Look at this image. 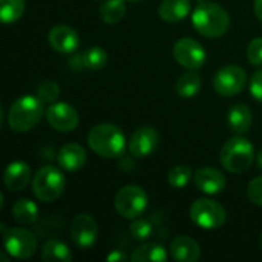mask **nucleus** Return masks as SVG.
I'll return each instance as SVG.
<instances>
[{"mask_svg": "<svg viewBox=\"0 0 262 262\" xmlns=\"http://www.w3.org/2000/svg\"><path fill=\"white\" fill-rule=\"evenodd\" d=\"M107 52L100 48V46H92L89 48L88 51H84L81 54V63L84 68L91 69V71H98V69H103L106 64H107Z\"/></svg>", "mask_w": 262, "mask_h": 262, "instance_id": "nucleus-27", "label": "nucleus"}, {"mask_svg": "<svg viewBox=\"0 0 262 262\" xmlns=\"http://www.w3.org/2000/svg\"><path fill=\"white\" fill-rule=\"evenodd\" d=\"M170 255L178 262H196L201 258V249L193 238L181 235L172 239Z\"/></svg>", "mask_w": 262, "mask_h": 262, "instance_id": "nucleus-18", "label": "nucleus"}, {"mask_svg": "<svg viewBox=\"0 0 262 262\" xmlns=\"http://www.w3.org/2000/svg\"><path fill=\"white\" fill-rule=\"evenodd\" d=\"M190 0H163L158 14L167 23H177L184 20L190 12Z\"/></svg>", "mask_w": 262, "mask_h": 262, "instance_id": "nucleus-20", "label": "nucleus"}, {"mask_svg": "<svg viewBox=\"0 0 262 262\" xmlns=\"http://www.w3.org/2000/svg\"><path fill=\"white\" fill-rule=\"evenodd\" d=\"M88 144L92 152L103 158H115L124 152L126 137L123 130L111 123L97 124L89 130Z\"/></svg>", "mask_w": 262, "mask_h": 262, "instance_id": "nucleus-2", "label": "nucleus"}, {"mask_svg": "<svg viewBox=\"0 0 262 262\" xmlns=\"http://www.w3.org/2000/svg\"><path fill=\"white\" fill-rule=\"evenodd\" d=\"M109 262H117V261H126L127 259V256L123 253V252H120V250H114L112 253H109L107 255V258H106Z\"/></svg>", "mask_w": 262, "mask_h": 262, "instance_id": "nucleus-34", "label": "nucleus"}, {"mask_svg": "<svg viewBox=\"0 0 262 262\" xmlns=\"http://www.w3.org/2000/svg\"><path fill=\"white\" fill-rule=\"evenodd\" d=\"M49 126L58 132H71L78 126V112L64 101H54L45 111Z\"/></svg>", "mask_w": 262, "mask_h": 262, "instance_id": "nucleus-11", "label": "nucleus"}, {"mask_svg": "<svg viewBox=\"0 0 262 262\" xmlns=\"http://www.w3.org/2000/svg\"><path fill=\"white\" fill-rule=\"evenodd\" d=\"M247 58L253 66H262V37H256L249 43Z\"/></svg>", "mask_w": 262, "mask_h": 262, "instance_id": "nucleus-31", "label": "nucleus"}, {"mask_svg": "<svg viewBox=\"0 0 262 262\" xmlns=\"http://www.w3.org/2000/svg\"><path fill=\"white\" fill-rule=\"evenodd\" d=\"M192 169L187 166H175L173 169L169 170L167 173V183L173 189H183L189 184L192 178Z\"/></svg>", "mask_w": 262, "mask_h": 262, "instance_id": "nucleus-28", "label": "nucleus"}, {"mask_svg": "<svg viewBox=\"0 0 262 262\" xmlns=\"http://www.w3.org/2000/svg\"><path fill=\"white\" fill-rule=\"evenodd\" d=\"M31 181V169L25 161H12L5 170L3 183L9 192H21Z\"/></svg>", "mask_w": 262, "mask_h": 262, "instance_id": "nucleus-17", "label": "nucleus"}, {"mask_svg": "<svg viewBox=\"0 0 262 262\" xmlns=\"http://www.w3.org/2000/svg\"><path fill=\"white\" fill-rule=\"evenodd\" d=\"M201 84L203 83H201L200 74L195 72V69H189L187 72L180 75V78L177 80L175 91L183 98H192L201 91Z\"/></svg>", "mask_w": 262, "mask_h": 262, "instance_id": "nucleus-23", "label": "nucleus"}, {"mask_svg": "<svg viewBox=\"0 0 262 262\" xmlns=\"http://www.w3.org/2000/svg\"><path fill=\"white\" fill-rule=\"evenodd\" d=\"M152 232H154V226L147 220H135L129 226V233L137 241H147L152 236Z\"/></svg>", "mask_w": 262, "mask_h": 262, "instance_id": "nucleus-30", "label": "nucleus"}, {"mask_svg": "<svg viewBox=\"0 0 262 262\" xmlns=\"http://www.w3.org/2000/svg\"><path fill=\"white\" fill-rule=\"evenodd\" d=\"M198 3H203V2H207V0H196Z\"/></svg>", "mask_w": 262, "mask_h": 262, "instance_id": "nucleus-37", "label": "nucleus"}, {"mask_svg": "<svg viewBox=\"0 0 262 262\" xmlns=\"http://www.w3.org/2000/svg\"><path fill=\"white\" fill-rule=\"evenodd\" d=\"M226 218H227L226 209L213 200L201 198L190 206V220L200 229L204 230L220 229L224 226Z\"/></svg>", "mask_w": 262, "mask_h": 262, "instance_id": "nucleus-8", "label": "nucleus"}, {"mask_svg": "<svg viewBox=\"0 0 262 262\" xmlns=\"http://www.w3.org/2000/svg\"><path fill=\"white\" fill-rule=\"evenodd\" d=\"M58 94H60V86L55 81H52V80H46V81H43V83L38 84L35 95L43 103L51 104V103H54L58 98Z\"/></svg>", "mask_w": 262, "mask_h": 262, "instance_id": "nucleus-29", "label": "nucleus"}, {"mask_svg": "<svg viewBox=\"0 0 262 262\" xmlns=\"http://www.w3.org/2000/svg\"><path fill=\"white\" fill-rule=\"evenodd\" d=\"M41 258L46 262H69L72 259V253L64 243L48 239L41 249Z\"/></svg>", "mask_w": 262, "mask_h": 262, "instance_id": "nucleus-24", "label": "nucleus"}, {"mask_svg": "<svg viewBox=\"0 0 262 262\" xmlns=\"http://www.w3.org/2000/svg\"><path fill=\"white\" fill-rule=\"evenodd\" d=\"M247 196L253 204L262 206V177H258L250 181L247 187Z\"/></svg>", "mask_w": 262, "mask_h": 262, "instance_id": "nucleus-32", "label": "nucleus"}, {"mask_svg": "<svg viewBox=\"0 0 262 262\" xmlns=\"http://www.w3.org/2000/svg\"><path fill=\"white\" fill-rule=\"evenodd\" d=\"M115 210L120 216L126 220H135L144 213L149 204V196L146 190L140 186L129 184L118 190L115 195Z\"/></svg>", "mask_w": 262, "mask_h": 262, "instance_id": "nucleus-7", "label": "nucleus"}, {"mask_svg": "<svg viewBox=\"0 0 262 262\" xmlns=\"http://www.w3.org/2000/svg\"><path fill=\"white\" fill-rule=\"evenodd\" d=\"M48 43L58 54H72L77 51L80 38L74 28L68 25H57L49 31Z\"/></svg>", "mask_w": 262, "mask_h": 262, "instance_id": "nucleus-14", "label": "nucleus"}, {"mask_svg": "<svg viewBox=\"0 0 262 262\" xmlns=\"http://www.w3.org/2000/svg\"><path fill=\"white\" fill-rule=\"evenodd\" d=\"M220 160L227 172L243 173L255 161V147L243 137H232L224 143L220 152Z\"/></svg>", "mask_w": 262, "mask_h": 262, "instance_id": "nucleus-4", "label": "nucleus"}, {"mask_svg": "<svg viewBox=\"0 0 262 262\" xmlns=\"http://www.w3.org/2000/svg\"><path fill=\"white\" fill-rule=\"evenodd\" d=\"M195 186L206 195H218L226 189V177L213 167H201L193 175Z\"/></svg>", "mask_w": 262, "mask_h": 262, "instance_id": "nucleus-15", "label": "nucleus"}, {"mask_svg": "<svg viewBox=\"0 0 262 262\" xmlns=\"http://www.w3.org/2000/svg\"><path fill=\"white\" fill-rule=\"evenodd\" d=\"M129 259L134 262H166L167 261V252L161 244L146 243V244H141L140 247H137L132 252Z\"/></svg>", "mask_w": 262, "mask_h": 262, "instance_id": "nucleus-21", "label": "nucleus"}, {"mask_svg": "<svg viewBox=\"0 0 262 262\" xmlns=\"http://www.w3.org/2000/svg\"><path fill=\"white\" fill-rule=\"evenodd\" d=\"M43 101L37 95H23L17 98L8 111V126L15 132L31 130L43 117Z\"/></svg>", "mask_w": 262, "mask_h": 262, "instance_id": "nucleus-3", "label": "nucleus"}, {"mask_svg": "<svg viewBox=\"0 0 262 262\" xmlns=\"http://www.w3.org/2000/svg\"><path fill=\"white\" fill-rule=\"evenodd\" d=\"M192 25L195 31L203 37L216 38L229 31L230 15L223 6L216 3L203 2L192 12Z\"/></svg>", "mask_w": 262, "mask_h": 262, "instance_id": "nucleus-1", "label": "nucleus"}, {"mask_svg": "<svg viewBox=\"0 0 262 262\" xmlns=\"http://www.w3.org/2000/svg\"><path fill=\"white\" fill-rule=\"evenodd\" d=\"M252 121H253V115L249 106L246 104H235L229 109V115H227V123L232 132L243 135L246 134L250 127H252Z\"/></svg>", "mask_w": 262, "mask_h": 262, "instance_id": "nucleus-19", "label": "nucleus"}, {"mask_svg": "<svg viewBox=\"0 0 262 262\" xmlns=\"http://www.w3.org/2000/svg\"><path fill=\"white\" fill-rule=\"evenodd\" d=\"M253 9H255V14L256 17L262 21V0H255V5H253Z\"/></svg>", "mask_w": 262, "mask_h": 262, "instance_id": "nucleus-35", "label": "nucleus"}, {"mask_svg": "<svg viewBox=\"0 0 262 262\" xmlns=\"http://www.w3.org/2000/svg\"><path fill=\"white\" fill-rule=\"evenodd\" d=\"M160 144V134L152 126H143L137 129L129 140V150L137 158L152 155Z\"/></svg>", "mask_w": 262, "mask_h": 262, "instance_id": "nucleus-13", "label": "nucleus"}, {"mask_svg": "<svg viewBox=\"0 0 262 262\" xmlns=\"http://www.w3.org/2000/svg\"><path fill=\"white\" fill-rule=\"evenodd\" d=\"M256 163H258V167L262 169V150L258 152V157H256Z\"/></svg>", "mask_w": 262, "mask_h": 262, "instance_id": "nucleus-36", "label": "nucleus"}, {"mask_svg": "<svg viewBox=\"0 0 262 262\" xmlns=\"http://www.w3.org/2000/svg\"><path fill=\"white\" fill-rule=\"evenodd\" d=\"M250 94L255 100L262 103V68L258 69L250 78Z\"/></svg>", "mask_w": 262, "mask_h": 262, "instance_id": "nucleus-33", "label": "nucleus"}, {"mask_svg": "<svg viewBox=\"0 0 262 262\" xmlns=\"http://www.w3.org/2000/svg\"><path fill=\"white\" fill-rule=\"evenodd\" d=\"M98 236L97 221L89 213L77 215L71 223V238L80 249H89L95 244Z\"/></svg>", "mask_w": 262, "mask_h": 262, "instance_id": "nucleus-12", "label": "nucleus"}, {"mask_svg": "<svg viewBox=\"0 0 262 262\" xmlns=\"http://www.w3.org/2000/svg\"><path fill=\"white\" fill-rule=\"evenodd\" d=\"M32 193L38 201L52 203L61 196L64 192V177L60 169L55 166H43L37 170L32 178Z\"/></svg>", "mask_w": 262, "mask_h": 262, "instance_id": "nucleus-5", "label": "nucleus"}, {"mask_svg": "<svg viewBox=\"0 0 262 262\" xmlns=\"http://www.w3.org/2000/svg\"><path fill=\"white\" fill-rule=\"evenodd\" d=\"M175 60L186 69H200L206 63V49L195 38L184 37L175 41L173 45Z\"/></svg>", "mask_w": 262, "mask_h": 262, "instance_id": "nucleus-10", "label": "nucleus"}, {"mask_svg": "<svg viewBox=\"0 0 262 262\" xmlns=\"http://www.w3.org/2000/svg\"><path fill=\"white\" fill-rule=\"evenodd\" d=\"M247 72L238 64H227L216 71L213 77V89L224 97H233L244 91Z\"/></svg>", "mask_w": 262, "mask_h": 262, "instance_id": "nucleus-9", "label": "nucleus"}, {"mask_svg": "<svg viewBox=\"0 0 262 262\" xmlns=\"http://www.w3.org/2000/svg\"><path fill=\"white\" fill-rule=\"evenodd\" d=\"M126 2H141V0H126Z\"/></svg>", "mask_w": 262, "mask_h": 262, "instance_id": "nucleus-38", "label": "nucleus"}, {"mask_svg": "<svg viewBox=\"0 0 262 262\" xmlns=\"http://www.w3.org/2000/svg\"><path fill=\"white\" fill-rule=\"evenodd\" d=\"M2 236L5 252L15 259H28L37 250V238L32 232L21 227L6 229V224H2Z\"/></svg>", "mask_w": 262, "mask_h": 262, "instance_id": "nucleus-6", "label": "nucleus"}, {"mask_svg": "<svg viewBox=\"0 0 262 262\" xmlns=\"http://www.w3.org/2000/svg\"><path fill=\"white\" fill-rule=\"evenodd\" d=\"M11 213L12 218L21 224V226H28V224H34L38 218V207L34 201L23 198L14 203V206L11 207Z\"/></svg>", "mask_w": 262, "mask_h": 262, "instance_id": "nucleus-22", "label": "nucleus"}, {"mask_svg": "<svg viewBox=\"0 0 262 262\" xmlns=\"http://www.w3.org/2000/svg\"><path fill=\"white\" fill-rule=\"evenodd\" d=\"M88 161L86 150L83 146L77 143H68L60 147L58 155H57V163L60 164L61 169L68 172H77L80 170Z\"/></svg>", "mask_w": 262, "mask_h": 262, "instance_id": "nucleus-16", "label": "nucleus"}, {"mask_svg": "<svg viewBox=\"0 0 262 262\" xmlns=\"http://www.w3.org/2000/svg\"><path fill=\"white\" fill-rule=\"evenodd\" d=\"M25 0H0V20L5 25L15 23L25 12Z\"/></svg>", "mask_w": 262, "mask_h": 262, "instance_id": "nucleus-26", "label": "nucleus"}, {"mask_svg": "<svg viewBox=\"0 0 262 262\" xmlns=\"http://www.w3.org/2000/svg\"><path fill=\"white\" fill-rule=\"evenodd\" d=\"M98 14L101 20L107 25H115L123 20L126 14L124 0H106L100 5Z\"/></svg>", "mask_w": 262, "mask_h": 262, "instance_id": "nucleus-25", "label": "nucleus"}, {"mask_svg": "<svg viewBox=\"0 0 262 262\" xmlns=\"http://www.w3.org/2000/svg\"><path fill=\"white\" fill-rule=\"evenodd\" d=\"M261 247H262V235H261Z\"/></svg>", "mask_w": 262, "mask_h": 262, "instance_id": "nucleus-39", "label": "nucleus"}]
</instances>
